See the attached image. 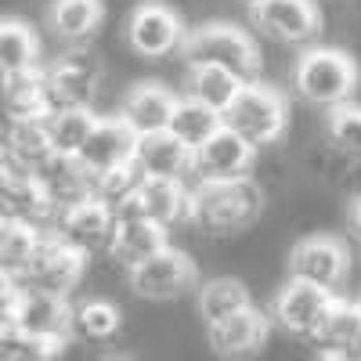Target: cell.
Here are the masks:
<instances>
[{
	"label": "cell",
	"mask_w": 361,
	"mask_h": 361,
	"mask_svg": "<svg viewBox=\"0 0 361 361\" xmlns=\"http://www.w3.org/2000/svg\"><path fill=\"white\" fill-rule=\"evenodd\" d=\"M264 209V192L253 177L199 180L188 192V221L206 235H235L250 228Z\"/></svg>",
	"instance_id": "cell-1"
},
{
	"label": "cell",
	"mask_w": 361,
	"mask_h": 361,
	"mask_svg": "<svg viewBox=\"0 0 361 361\" xmlns=\"http://www.w3.org/2000/svg\"><path fill=\"white\" fill-rule=\"evenodd\" d=\"M188 66H214L231 73L238 83H257L260 76V54L257 44L250 40L246 29H238L231 22H206L185 37L180 44Z\"/></svg>",
	"instance_id": "cell-2"
},
{
	"label": "cell",
	"mask_w": 361,
	"mask_h": 361,
	"mask_svg": "<svg viewBox=\"0 0 361 361\" xmlns=\"http://www.w3.org/2000/svg\"><path fill=\"white\" fill-rule=\"evenodd\" d=\"M357 87V66L347 51L336 47H314L304 51L296 62V90L304 94L311 105L325 109H340Z\"/></svg>",
	"instance_id": "cell-3"
},
{
	"label": "cell",
	"mask_w": 361,
	"mask_h": 361,
	"mask_svg": "<svg viewBox=\"0 0 361 361\" xmlns=\"http://www.w3.org/2000/svg\"><path fill=\"white\" fill-rule=\"evenodd\" d=\"M286 116H289L286 98L279 94L275 87H264L257 80V83H243V87H238L235 102L221 112V123L228 130H235L238 137H246L257 148V145L279 141V134L286 130Z\"/></svg>",
	"instance_id": "cell-4"
},
{
	"label": "cell",
	"mask_w": 361,
	"mask_h": 361,
	"mask_svg": "<svg viewBox=\"0 0 361 361\" xmlns=\"http://www.w3.org/2000/svg\"><path fill=\"white\" fill-rule=\"evenodd\" d=\"M11 325L18 329V333H25L29 340H37L44 347L47 361H54L73 340V307H69L66 296L22 286Z\"/></svg>",
	"instance_id": "cell-5"
},
{
	"label": "cell",
	"mask_w": 361,
	"mask_h": 361,
	"mask_svg": "<svg viewBox=\"0 0 361 361\" xmlns=\"http://www.w3.org/2000/svg\"><path fill=\"white\" fill-rule=\"evenodd\" d=\"M83 264H87V257L80 250H73L66 238H58L54 231H40L37 253H33V260H29V267H25L22 286L66 296L83 279Z\"/></svg>",
	"instance_id": "cell-6"
},
{
	"label": "cell",
	"mask_w": 361,
	"mask_h": 361,
	"mask_svg": "<svg viewBox=\"0 0 361 361\" xmlns=\"http://www.w3.org/2000/svg\"><path fill=\"white\" fill-rule=\"evenodd\" d=\"M347 267H350V253L340 238L333 235H311V238H300L289 253V271L296 282H307L318 286L325 293H333L343 286L347 279Z\"/></svg>",
	"instance_id": "cell-7"
},
{
	"label": "cell",
	"mask_w": 361,
	"mask_h": 361,
	"mask_svg": "<svg viewBox=\"0 0 361 361\" xmlns=\"http://www.w3.org/2000/svg\"><path fill=\"white\" fill-rule=\"evenodd\" d=\"M112 231H116V209L105 206L94 195L58 209V217H54V235L66 238V243L73 250H80L83 257L98 253V250H109Z\"/></svg>",
	"instance_id": "cell-8"
},
{
	"label": "cell",
	"mask_w": 361,
	"mask_h": 361,
	"mask_svg": "<svg viewBox=\"0 0 361 361\" xmlns=\"http://www.w3.org/2000/svg\"><path fill=\"white\" fill-rule=\"evenodd\" d=\"M199 271L192 264L188 253H180L173 246H166L163 253H156L152 260H145L137 267H130V289L145 300H173L185 296L188 289H195Z\"/></svg>",
	"instance_id": "cell-9"
},
{
	"label": "cell",
	"mask_w": 361,
	"mask_h": 361,
	"mask_svg": "<svg viewBox=\"0 0 361 361\" xmlns=\"http://www.w3.org/2000/svg\"><path fill=\"white\" fill-rule=\"evenodd\" d=\"M47 80V105L51 112L58 109H90L98 90V62L87 51H69L58 58L51 69H44Z\"/></svg>",
	"instance_id": "cell-10"
},
{
	"label": "cell",
	"mask_w": 361,
	"mask_h": 361,
	"mask_svg": "<svg viewBox=\"0 0 361 361\" xmlns=\"http://www.w3.org/2000/svg\"><path fill=\"white\" fill-rule=\"evenodd\" d=\"M0 217L44 228L58 217V206L51 202L37 173H29L22 166H8L0 173Z\"/></svg>",
	"instance_id": "cell-11"
},
{
	"label": "cell",
	"mask_w": 361,
	"mask_h": 361,
	"mask_svg": "<svg viewBox=\"0 0 361 361\" xmlns=\"http://www.w3.org/2000/svg\"><path fill=\"white\" fill-rule=\"evenodd\" d=\"M253 159H257V148L221 123V130L209 134L192 152V170L199 173V180H235V177H250Z\"/></svg>",
	"instance_id": "cell-12"
},
{
	"label": "cell",
	"mask_w": 361,
	"mask_h": 361,
	"mask_svg": "<svg viewBox=\"0 0 361 361\" xmlns=\"http://www.w3.org/2000/svg\"><path fill=\"white\" fill-rule=\"evenodd\" d=\"M134 145H137V134L123 123V116H109V119H98L94 130H90L87 145L76 152V163L98 177L112 166H123L134 159Z\"/></svg>",
	"instance_id": "cell-13"
},
{
	"label": "cell",
	"mask_w": 361,
	"mask_h": 361,
	"mask_svg": "<svg viewBox=\"0 0 361 361\" xmlns=\"http://www.w3.org/2000/svg\"><path fill=\"white\" fill-rule=\"evenodd\" d=\"M253 22L267 37L286 40V44H307L318 37L322 15L314 0H264L253 8Z\"/></svg>",
	"instance_id": "cell-14"
},
{
	"label": "cell",
	"mask_w": 361,
	"mask_h": 361,
	"mask_svg": "<svg viewBox=\"0 0 361 361\" xmlns=\"http://www.w3.org/2000/svg\"><path fill=\"white\" fill-rule=\"evenodd\" d=\"M127 37L141 58H163L185 44V25H180L177 11H170L166 4H141L130 15Z\"/></svg>",
	"instance_id": "cell-15"
},
{
	"label": "cell",
	"mask_w": 361,
	"mask_h": 361,
	"mask_svg": "<svg viewBox=\"0 0 361 361\" xmlns=\"http://www.w3.org/2000/svg\"><path fill=\"white\" fill-rule=\"evenodd\" d=\"M329 304H333V293L293 279L279 293V300H275V322L286 329V333H293V336H311L314 340Z\"/></svg>",
	"instance_id": "cell-16"
},
{
	"label": "cell",
	"mask_w": 361,
	"mask_h": 361,
	"mask_svg": "<svg viewBox=\"0 0 361 361\" xmlns=\"http://www.w3.org/2000/svg\"><path fill=\"white\" fill-rule=\"evenodd\" d=\"M119 214H134V217H145V221H156V224L170 228L173 221H188V188L180 185V180L145 177Z\"/></svg>",
	"instance_id": "cell-17"
},
{
	"label": "cell",
	"mask_w": 361,
	"mask_h": 361,
	"mask_svg": "<svg viewBox=\"0 0 361 361\" xmlns=\"http://www.w3.org/2000/svg\"><path fill=\"white\" fill-rule=\"evenodd\" d=\"M134 166L145 177H159V180H180L192 173V148L180 145L170 130L156 134H141L134 145Z\"/></svg>",
	"instance_id": "cell-18"
},
{
	"label": "cell",
	"mask_w": 361,
	"mask_h": 361,
	"mask_svg": "<svg viewBox=\"0 0 361 361\" xmlns=\"http://www.w3.org/2000/svg\"><path fill=\"white\" fill-rule=\"evenodd\" d=\"M271 336V318L264 311H257L253 304L243 307L238 314L224 318V322H214L209 325V347L224 357H246V354H257Z\"/></svg>",
	"instance_id": "cell-19"
},
{
	"label": "cell",
	"mask_w": 361,
	"mask_h": 361,
	"mask_svg": "<svg viewBox=\"0 0 361 361\" xmlns=\"http://www.w3.org/2000/svg\"><path fill=\"white\" fill-rule=\"evenodd\" d=\"M166 246H170V238H166L163 224L134 217V214H119L116 217V231H112V243H109L112 260L127 264V267H137L145 260H152L156 253H163Z\"/></svg>",
	"instance_id": "cell-20"
},
{
	"label": "cell",
	"mask_w": 361,
	"mask_h": 361,
	"mask_svg": "<svg viewBox=\"0 0 361 361\" xmlns=\"http://www.w3.org/2000/svg\"><path fill=\"white\" fill-rule=\"evenodd\" d=\"M173 105L177 98L163 83H137L127 102H123V123L141 137V134H156V130H166L170 127V116H173Z\"/></svg>",
	"instance_id": "cell-21"
},
{
	"label": "cell",
	"mask_w": 361,
	"mask_h": 361,
	"mask_svg": "<svg viewBox=\"0 0 361 361\" xmlns=\"http://www.w3.org/2000/svg\"><path fill=\"white\" fill-rule=\"evenodd\" d=\"M51 116V112H47ZM47 116H25V119H11L4 145L11 152V163L37 173L54 152H51V137H47Z\"/></svg>",
	"instance_id": "cell-22"
},
{
	"label": "cell",
	"mask_w": 361,
	"mask_h": 361,
	"mask_svg": "<svg viewBox=\"0 0 361 361\" xmlns=\"http://www.w3.org/2000/svg\"><path fill=\"white\" fill-rule=\"evenodd\" d=\"M40 66V40L18 18H0V80L37 69Z\"/></svg>",
	"instance_id": "cell-23"
},
{
	"label": "cell",
	"mask_w": 361,
	"mask_h": 361,
	"mask_svg": "<svg viewBox=\"0 0 361 361\" xmlns=\"http://www.w3.org/2000/svg\"><path fill=\"white\" fill-rule=\"evenodd\" d=\"M0 90H4V105H8V116L11 119H25V116H47L51 105H47V80H44V69H25V73H15V76H4L0 80Z\"/></svg>",
	"instance_id": "cell-24"
},
{
	"label": "cell",
	"mask_w": 361,
	"mask_h": 361,
	"mask_svg": "<svg viewBox=\"0 0 361 361\" xmlns=\"http://www.w3.org/2000/svg\"><path fill=\"white\" fill-rule=\"evenodd\" d=\"M314 340L325 347V350H350V354H361V311L357 304H350V300H336L329 304L322 325Z\"/></svg>",
	"instance_id": "cell-25"
},
{
	"label": "cell",
	"mask_w": 361,
	"mask_h": 361,
	"mask_svg": "<svg viewBox=\"0 0 361 361\" xmlns=\"http://www.w3.org/2000/svg\"><path fill=\"white\" fill-rule=\"evenodd\" d=\"M98 116L90 109H58L47 116V137H51V152L54 156H69L76 159V152L87 145L90 130H94Z\"/></svg>",
	"instance_id": "cell-26"
},
{
	"label": "cell",
	"mask_w": 361,
	"mask_h": 361,
	"mask_svg": "<svg viewBox=\"0 0 361 361\" xmlns=\"http://www.w3.org/2000/svg\"><path fill=\"white\" fill-rule=\"evenodd\" d=\"M166 130H170L180 145H188L192 152H195V148H199L209 134H217V130H221V112L206 109V105L195 102V98H177Z\"/></svg>",
	"instance_id": "cell-27"
},
{
	"label": "cell",
	"mask_w": 361,
	"mask_h": 361,
	"mask_svg": "<svg viewBox=\"0 0 361 361\" xmlns=\"http://www.w3.org/2000/svg\"><path fill=\"white\" fill-rule=\"evenodd\" d=\"M51 29L62 40H87L102 22V0H51Z\"/></svg>",
	"instance_id": "cell-28"
},
{
	"label": "cell",
	"mask_w": 361,
	"mask_h": 361,
	"mask_svg": "<svg viewBox=\"0 0 361 361\" xmlns=\"http://www.w3.org/2000/svg\"><path fill=\"white\" fill-rule=\"evenodd\" d=\"M243 307H250V289L238 279H209L199 289V314L206 318V325L224 322L231 314H238Z\"/></svg>",
	"instance_id": "cell-29"
},
{
	"label": "cell",
	"mask_w": 361,
	"mask_h": 361,
	"mask_svg": "<svg viewBox=\"0 0 361 361\" xmlns=\"http://www.w3.org/2000/svg\"><path fill=\"white\" fill-rule=\"evenodd\" d=\"M238 83L231 73L224 69H214V66H188V98L202 102L206 109H214V112H224L235 94H238Z\"/></svg>",
	"instance_id": "cell-30"
},
{
	"label": "cell",
	"mask_w": 361,
	"mask_h": 361,
	"mask_svg": "<svg viewBox=\"0 0 361 361\" xmlns=\"http://www.w3.org/2000/svg\"><path fill=\"white\" fill-rule=\"evenodd\" d=\"M119 307L109 300H83L73 307V336L87 340V343H105L119 333Z\"/></svg>",
	"instance_id": "cell-31"
},
{
	"label": "cell",
	"mask_w": 361,
	"mask_h": 361,
	"mask_svg": "<svg viewBox=\"0 0 361 361\" xmlns=\"http://www.w3.org/2000/svg\"><path fill=\"white\" fill-rule=\"evenodd\" d=\"M141 180H145V173H141V170L134 166V159H130V163H123V166H112V170H105V173H98V177H90V195L102 199L105 206H112L116 214H119V209L130 202V195L137 192Z\"/></svg>",
	"instance_id": "cell-32"
},
{
	"label": "cell",
	"mask_w": 361,
	"mask_h": 361,
	"mask_svg": "<svg viewBox=\"0 0 361 361\" xmlns=\"http://www.w3.org/2000/svg\"><path fill=\"white\" fill-rule=\"evenodd\" d=\"M329 134H333L336 148L347 156H361V109L357 105H340L329 112Z\"/></svg>",
	"instance_id": "cell-33"
},
{
	"label": "cell",
	"mask_w": 361,
	"mask_h": 361,
	"mask_svg": "<svg viewBox=\"0 0 361 361\" xmlns=\"http://www.w3.org/2000/svg\"><path fill=\"white\" fill-rule=\"evenodd\" d=\"M318 361H361L357 354H350V350H322L318 354Z\"/></svg>",
	"instance_id": "cell-34"
},
{
	"label": "cell",
	"mask_w": 361,
	"mask_h": 361,
	"mask_svg": "<svg viewBox=\"0 0 361 361\" xmlns=\"http://www.w3.org/2000/svg\"><path fill=\"white\" fill-rule=\"evenodd\" d=\"M350 231L361 238V199H354V206H350Z\"/></svg>",
	"instance_id": "cell-35"
},
{
	"label": "cell",
	"mask_w": 361,
	"mask_h": 361,
	"mask_svg": "<svg viewBox=\"0 0 361 361\" xmlns=\"http://www.w3.org/2000/svg\"><path fill=\"white\" fill-rule=\"evenodd\" d=\"M8 166H15V163H11V152H8V145H4V137H0V173H4Z\"/></svg>",
	"instance_id": "cell-36"
},
{
	"label": "cell",
	"mask_w": 361,
	"mask_h": 361,
	"mask_svg": "<svg viewBox=\"0 0 361 361\" xmlns=\"http://www.w3.org/2000/svg\"><path fill=\"white\" fill-rule=\"evenodd\" d=\"M105 361H134V357H127V354H112V357H105Z\"/></svg>",
	"instance_id": "cell-37"
},
{
	"label": "cell",
	"mask_w": 361,
	"mask_h": 361,
	"mask_svg": "<svg viewBox=\"0 0 361 361\" xmlns=\"http://www.w3.org/2000/svg\"><path fill=\"white\" fill-rule=\"evenodd\" d=\"M243 4H250V11H253L257 4H264V0H243Z\"/></svg>",
	"instance_id": "cell-38"
},
{
	"label": "cell",
	"mask_w": 361,
	"mask_h": 361,
	"mask_svg": "<svg viewBox=\"0 0 361 361\" xmlns=\"http://www.w3.org/2000/svg\"><path fill=\"white\" fill-rule=\"evenodd\" d=\"M357 311H361V300H357Z\"/></svg>",
	"instance_id": "cell-39"
},
{
	"label": "cell",
	"mask_w": 361,
	"mask_h": 361,
	"mask_svg": "<svg viewBox=\"0 0 361 361\" xmlns=\"http://www.w3.org/2000/svg\"><path fill=\"white\" fill-rule=\"evenodd\" d=\"M357 357H361V354H357Z\"/></svg>",
	"instance_id": "cell-40"
}]
</instances>
